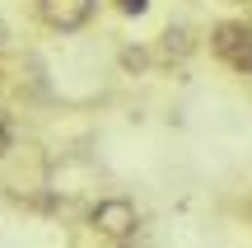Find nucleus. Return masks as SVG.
Here are the masks:
<instances>
[{
	"label": "nucleus",
	"mask_w": 252,
	"mask_h": 248,
	"mask_svg": "<svg viewBox=\"0 0 252 248\" xmlns=\"http://www.w3.org/2000/svg\"><path fill=\"white\" fill-rule=\"evenodd\" d=\"M210 52L224 66L252 75V24H238V19H224V24L210 28Z\"/></svg>",
	"instance_id": "obj_1"
},
{
	"label": "nucleus",
	"mask_w": 252,
	"mask_h": 248,
	"mask_svg": "<svg viewBox=\"0 0 252 248\" xmlns=\"http://www.w3.org/2000/svg\"><path fill=\"white\" fill-rule=\"evenodd\" d=\"M89 220H94V230L108 234V239H126V234L135 230V206L126 202V197H103L89 211Z\"/></svg>",
	"instance_id": "obj_2"
},
{
	"label": "nucleus",
	"mask_w": 252,
	"mask_h": 248,
	"mask_svg": "<svg viewBox=\"0 0 252 248\" xmlns=\"http://www.w3.org/2000/svg\"><path fill=\"white\" fill-rule=\"evenodd\" d=\"M37 14H42V24L61 28V33H75V28L89 24L94 0H37Z\"/></svg>",
	"instance_id": "obj_3"
},
{
	"label": "nucleus",
	"mask_w": 252,
	"mask_h": 248,
	"mask_svg": "<svg viewBox=\"0 0 252 248\" xmlns=\"http://www.w3.org/2000/svg\"><path fill=\"white\" fill-rule=\"evenodd\" d=\"M5 150H9V131H5V122H0V164H5Z\"/></svg>",
	"instance_id": "obj_4"
},
{
	"label": "nucleus",
	"mask_w": 252,
	"mask_h": 248,
	"mask_svg": "<svg viewBox=\"0 0 252 248\" xmlns=\"http://www.w3.org/2000/svg\"><path fill=\"white\" fill-rule=\"evenodd\" d=\"M122 9H126V14H140V9H145V0H122Z\"/></svg>",
	"instance_id": "obj_5"
},
{
	"label": "nucleus",
	"mask_w": 252,
	"mask_h": 248,
	"mask_svg": "<svg viewBox=\"0 0 252 248\" xmlns=\"http://www.w3.org/2000/svg\"><path fill=\"white\" fill-rule=\"evenodd\" d=\"M0 47H5V28H0Z\"/></svg>",
	"instance_id": "obj_6"
}]
</instances>
